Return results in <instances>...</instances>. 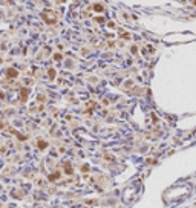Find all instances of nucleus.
<instances>
[{
  "mask_svg": "<svg viewBox=\"0 0 196 208\" xmlns=\"http://www.w3.org/2000/svg\"><path fill=\"white\" fill-rule=\"evenodd\" d=\"M94 9H95V11H103V6H101V5H95Z\"/></svg>",
  "mask_w": 196,
  "mask_h": 208,
  "instance_id": "nucleus-5",
  "label": "nucleus"
},
{
  "mask_svg": "<svg viewBox=\"0 0 196 208\" xmlns=\"http://www.w3.org/2000/svg\"><path fill=\"white\" fill-rule=\"evenodd\" d=\"M66 173H69V175L72 173V168H70V165H69V164L66 165Z\"/></svg>",
  "mask_w": 196,
  "mask_h": 208,
  "instance_id": "nucleus-6",
  "label": "nucleus"
},
{
  "mask_svg": "<svg viewBox=\"0 0 196 208\" xmlns=\"http://www.w3.org/2000/svg\"><path fill=\"white\" fill-rule=\"evenodd\" d=\"M38 147H40V149H46V147H48V142H44V141H38Z\"/></svg>",
  "mask_w": 196,
  "mask_h": 208,
  "instance_id": "nucleus-3",
  "label": "nucleus"
},
{
  "mask_svg": "<svg viewBox=\"0 0 196 208\" xmlns=\"http://www.w3.org/2000/svg\"><path fill=\"white\" fill-rule=\"evenodd\" d=\"M54 75H55V72L51 69V70H49V77H51V78H54Z\"/></svg>",
  "mask_w": 196,
  "mask_h": 208,
  "instance_id": "nucleus-7",
  "label": "nucleus"
},
{
  "mask_svg": "<svg viewBox=\"0 0 196 208\" xmlns=\"http://www.w3.org/2000/svg\"><path fill=\"white\" fill-rule=\"evenodd\" d=\"M28 92H29L28 89H25V87L22 89V101H23V103L26 101V96H28Z\"/></svg>",
  "mask_w": 196,
  "mask_h": 208,
  "instance_id": "nucleus-2",
  "label": "nucleus"
},
{
  "mask_svg": "<svg viewBox=\"0 0 196 208\" xmlns=\"http://www.w3.org/2000/svg\"><path fill=\"white\" fill-rule=\"evenodd\" d=\"M58 176H60L58 173H55V175H51V176H49V180H55V179H58Z\"/></svg>",
  "mask_w": 196,
  "mask_h": 208,
  "instance_id": "nucleus-4",
  "label": "nucleus"
},
{
  "mask_svg": "<svg viewBox=\"0 0 196 208\" xmlns=\"http://www.w3.org/2000/svg\"><path fill=\"white\" fill-rule=\"evenodd\" d=\"M17 75H19V70H15V69H12V67L6 69V77H8V78H15Z\"/></svg>",
  "mask_w": 196,
  "mask_h": 208,
  "instance_id": "nucleus-1",
  "label": "nucleus"
}]
</instances>
